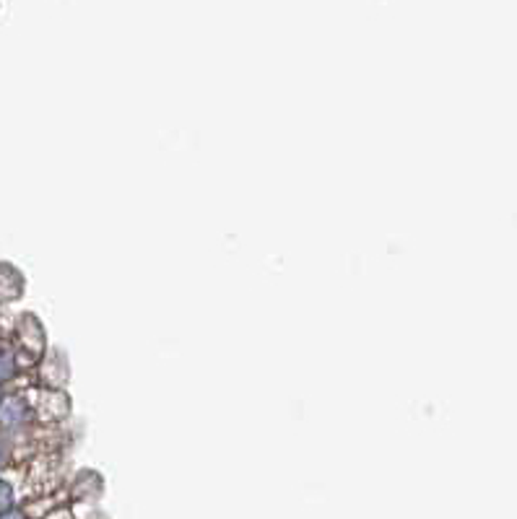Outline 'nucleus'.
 Masks as SVG:
<instances>
[{
    "label": "nucleus",
    "mask_w": 517,
    "mask_h": 519,
    "mask_svg": "<svg viewBox=\"0 0 517 519\" xmlns=\"http://www.w3.org/2000/svg\"><path fill=\"white\" fill-rule=\"evenodd\" d=\"M8 506H11V488L8 483H3V514L8 512Z\"/></svg>",
    "instance_id": "nucleus-1"
},
{
    "label": "nucleus",
    "mask_w": 517,
    "mask_h": 519,
    "mask_svg": "<svg viewBox=\"0 0 517 519\" xmlns=\"http://www.w3.org/2000/svg\"><path fill=\"white\" fill-rule=\"evenodd\" d=\"M3 519H24L21 514H11V512H6L3 514Z\"/></svg>",
    "instance_id": "nucleus-2"
}]
</instances>
